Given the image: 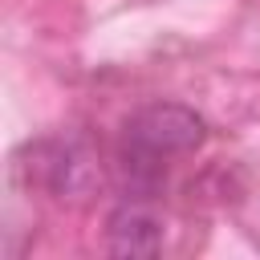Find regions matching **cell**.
<instances>
[{"label":"cell","mask_w":260,"mask_h":260,"mask_svg":"<svg viewBox=\"0 0 260 260\" xmlns=\"http://www.w3.org/2000/svg\"><path fill=\"white\" fill-rule=\"evenodd\" d=\"M16 171L28 175V187L41 183L57 199L85 195L93 183V158L77 138H41L28 142V162H16Z\"/></svg>","instance_id":"obj_2"},{"label":"cell","mask_w":260,"mask_h":260,"mask_svg":"<svg viewBox=\"0 0 260 260\" xmlns=\"http://www.w3.org/2000/svg\"><path fill=\"white\" fill-rule=\"evenodd\" d=\"M106 240L114 256H154L162 248V219L146 203V195H130L106 219Z\"/></svg>","instance_id":"obj_3"},{"label":"cell","mask_w":260,"mask_h":260,"mask_svg":"<svg viewBox=\"0 0 260 260\" xmlns=\"http://www.w3.org/2000/svg\"><path fill=\"white\" fill-rule=\"evenodd\" d=\"M207 138V122L179 102H150L134 110L118 138V175L130 195H154L175 167V158L199 150Z\"/></svg>","instance_id":"obj_1"}]
</instances>
